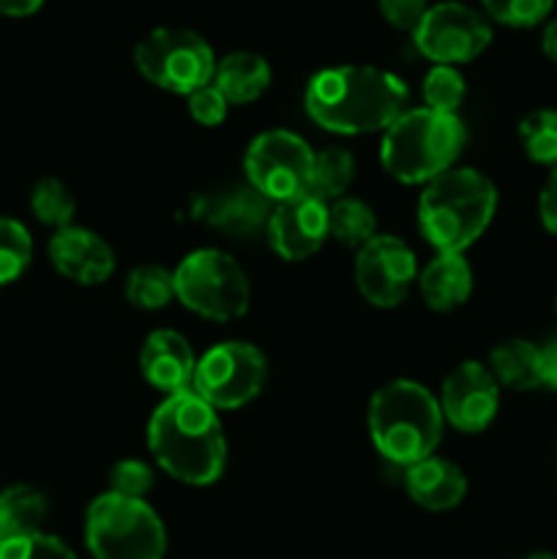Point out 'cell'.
Listing matches in <instances>:
<instances>
[{
    "instance_id": "7a4b0ae2",
    "label": "cell",
    "mask_w": 557,
    "mask_h": 559,
    "mask_svg": "<svg viewBox=\"0 0 557 559\" xmlns=\"http://www.w3.org/2000/svg\"><path fill=\"white\" fill-rule=\"evenodd\" d=\"M147 448L169 478L186 486H211L227 467V440L216 409L180 391L164 399L147 424Z\"/></svg>"
},
{
    "instance_id": "2e32d148",
    "label": "cell",
    "mask_w": 557,
    "mask_h": 559,
    "mask_svg": "<svg viewBox=\"0 0 557 559\" xmlns=\"http://www.w3.org/2000/svg\"><path fill=\"white\" fill-rule=\"evenodd\" d=\"M197 358L191 344L178 331H153L140 349V371L156 391H191Z\"/></svg>"
},
{
    "instance_id": "d6a6232c",
    "label": "cell",
    "mask_w": 557,
    "mask_h": 559,
    "mask_svg": "<svg viewBox=\"0 0 557 559\" xmlns=\"http://www.w3.org/2000/svg\"><path fill=\"white\" fill-rule=\"evenodd\" d=\"M227 109H229V102L222 96V91H218L213 82L189 96V115L200 126H218L224 118H227Z\"/></svg>"
},
{
    "instance_id": "484cf974",
    "label": "cell",
    "mask_w": 557,
    "mask_h": 559,
    "mask_svg": "<svg viewBox=\"0 0 557 559\" xmlns=\"http://www.w3.org/2000/svg\"><path fill=\"white\" fill-rule=\"evenodd\" d=\"M31 211L38 222L55 227V233H58V229L71 227L76 202L69 186L60 183L58 178H42L31 191Z\"/></svg>"
},
{
    "instance_id": "5b68a950",
    "label": "cell",
    "mask_w": 557,
    "mask_h": 559,
    "mask_svg": "<svg viewBox=\"0 0 557 559\" xmlns=\"http://www.w3.org/2000/svg\"><path fill=\"white\" fill-rule=\"evenodd\" d=\"M467 142V131L457 115L435 109H404L382 131L380 162L399 183H429L448 173Z\"/></svg>"
},
{
    "instance_id": "cb8c5ba5",
    "label": "cell",
    "mask_w": 557,
    "mask_h": 559,
    "mask_svg": "<svg viewBox=\"0 0 557 559\" xmlns=\"http://www.w3.org/2000/svg\"><path fill=\"white\" fill-rule=\"evenodd\" d=\"M355 178V158L342 147H328V151L315 153L309 175V194L320 197L322 202L342 200L344 191L349 189Z\"/></svg>"
},
{
    "instance_id": "9a60e30c",
    "label": "cell",
    "mask_w": 557,
    "mask_h": 559,
    "mask_svg": "<svg viewBox=\"0 0 557 559\" xmlns=\"http://www.w3.org/2000/svg\"><path fill=\"white\" fill-rule=\"evenodd\" d=\"M49 262L60 276L82 287L104 284L115 273V251L107 240L85 227H63L49 238Z\"/></svg>"
},
{
    "instance_id": "44dd1931",
    "label": "cell",
    "mask_w": 557,
    "mask_h": 559,
    "mask_svg": "<svg viewBox=\"0 0 557 559\" xmlns=\"http://www.w3.org/2000/svg\"><path fill=\"white\" fill-rule=\"evenodd\" d=\"M491 377L497 385H506L511 391H535L544 385L541 380V347L524 338H508L500 342L489 353Z\"/></svg>"
},
{
    "instance_id": "9c48e42d",
    "label": "cell",
    "mask_w": 557,
    "mask_h": 559,
    "mask_svg": "<svg viewBox=\"0 0 557 559\" xmlns=\"http://www.w3.org/2000/svg\"><path fill=\"white\" fill-rule=\"evenodd\" d=\"M268 360L249 342H218L197 360L191 391L213 409H238L265 388Z\"/></svg>"
},
{
    "instance_id": "ba28073f",
    "label": "cell",
    "mask_w": 557,
    "mask_h": 559,
    "mask_svg": "<svg viewBox=\"0 0 557 559\" xmlns=\"http://www.w3.org/2000/svg\"><path fill=\"white\" fill-rule=\"evenodd\" d=\"M137 71L156 87L178 96H191L211 85L216 55L211 44L186 27H156L134 49Z\"/></svg>"
},
{
    "instance_id": "8d00e7d4",
    "label": "cell",
    "mask_w": 557,
    "mask_h": 559,
    "mask_svg": "<svg viewBox=\"0 0 557 559\" xmlns=\"http://www.w3.org/2000/svg\"><path fill=\"white\" fill-rule=\"evenodd\" d=\"M44 5V0H0L3 16H31Z\"/></svg>"
},
{
    "instance_id": "4dcf8cb0",
    "label": "cell",
    "mask_w": 557,
    "mask_h": 559,
    "mask_svg": "<svg viewBox=\"0 0 557 559\" xmlns=\"http://www.w3.org/2000/svg\"><path fill=\"white\" fill-rule=\"evenodd\" d=\"M0 559H76V555L55 535L36 533L25 538L0 540Z\"/></svg>"
},
{
    "instance_id": "30bf717a",
    "label": "cell",
    "mask_w": 557,
    "mask_h": 559,
    "mask_svg": "<svg viewBox=\"0 0 557 559\" xmlns=\"http://www.w3.org/2000/svg\"><path fill=\"white\" fill-rule=\"evenodd\" d=\"M311 162H315V151L309 142L300 140L293 131L273 129L262 131L249 142L244 169L251 189L278 205L309 189Z\"/></svg>"
},
{
    "instance_id": "e0dca14e",
    "label": "cell",
    "mask_w": 557,
    "mask_h": 559,
    "mask_svg": "<svg viewBox=\"0 0 557 559\" xmlns=\"http://www.w3.org/2000/svg\"><path fill=\"white\" fill-rule=\"evenodd\" d=\"M271 213L273 202L251 186L224 191V194L202 202L200 207V218H205L213 229L233 235V238H251L260 229H265Z\"/></svg>"
},
{
    "instance_id": "7402d4cb",
    "label": "cell",
    "mask_w": 557,
    "mask_h": 559,
    "mask_svg": "<svg viewBox=\"0 0 557 559\" xmlns=\"http://www.w3.org/2000/svg\"><path fill=\"white\" fill-rule=\"evenodd\" d=\"M44 519H47V500L38 489L20 484L0 491V540L42 533Z\"/></svg>"
},
{
    "instance_id": "f1b7e54d",
    "label": "cell",
    "mask_w": 557,
    "mask_h": 559,
    "mask_svg": "<svg viewBox=\"0 0 557 559\" xmlns=\"http://www.w3.org/2000/svg\"><path fill=\"white\" fill-rule=\"evenodd\" d=\"M464 93H467L464 76L453 66H435L424 76L426 109H435V112L442 115H457V109L464 102Z\"/></svg>"
},
{
    "instance_id": "52a82bcc",
    "label": "cell",
    "mask_w": 557,
    "mask_h": 559,
    "mask_svg": "<svg viewBox=\"0 0 557 559\" xmlns=\"http://www.w3.org/2000/svg\"><path fill=\"white\" fill-rule=\"evenodd\" d=\"M175 298L205 320L229 322L249 311L251 289L244 267L218 249H197L175 267Z\"/></svg>"
},
{
    "instance_id": "d590c367",
    "label": "cell",
    "mask_w": 557,
    "mask_h": 559,
    "mask_svg": "<svg viewBox=\"0 0 557 559\" xmlns=\"http://www.w3.org/2000/svg\"><path fill=\"white\" fill-rule=\"evenodd\" d=\"M541 380L546 388L557 391V336L541 347Z\"/></svg>"
},
{
    "instance_id": "83f0119b",
    "label": "cell",
    "mask_w": 557,
    "mask_h": 559,
    "mask_svg": "<svg viewBox=\"0 0 557 559\" xmlns=\"http://www.w3.org/2000/svg\"><path fill=\"white\" fill-rule=\"evenodd\" d=\"M33 260V238L16 218L0 216V287L16 282Z\"/></svg>"
},
{
    "instance_id": "5bb4252c",
    "label": "cell",
    "mask_w": 557,
    "mask_h": 559,
    "mask_svg": "<svg viewBox=\"0 0 557 559\" xmlns=\"http://www.w3.org/2000/svg\"><path fill=\"white\" fill-rule=\"evenodd\" d=\"M268 243L282 260L304 262L315 257L328 240V202L320 197L304 194L273 205L268 218Z\"/></svg>"
},
{
    "instance_id": "ac0fdd59",
    "label": "cell",
    "mask_w": 557,
    "mask_h": 559,
    "mask_svg": "<svg viewBox=\"0 0 557 559\" xmlns=\"http://www.w3.org/2000/svg\"><path fill=\"white\" fill-rule=\"evenodd\" d=\"M404 486H407L410 500L426 511H451L467 495V478L462 467L437 456L407 467Z\"/></svg>"
},
{
    "instance_id": "4316f807",
    "label": "cell",
    "mask_w": 557,
    "mask_h": 559,
    "mask_svg": "<svg viewBox=\"0 0 557 559\" xmlns=\"http://www.w3.org/2000/svg\"><path fill=\"white\" fill-rule=\"evenodd\" d=\"M519 140L530 162L557 167V109H535L519 123Z\"/></svg>"
},
{
    "instance_id": "836d02e7",
    "label": "cell",
    "mask_w": 557,
    "mask_h": 559,
    "mask_svg": "<svg viewBox=\"0 0 557 559\" xmlns=\"http://www.w3.org/2000/svg\"><path fill=\"white\" fill-rule=\"evenodd\" d=\"M380 5V14L386 16L388 25L399 27V31L413 33L418 27V22L424 20L429 3L426 0H377Z\"/></svg>"
},
{
    "instance_id": "7c38bea8",
    "label": "cell",
    "mask_w": 557,
    "mask_h": 559,
    "mask_svg": "<svg viewBox=\"0 0 557 559\" xmlns=\"http://www.w3.org/2000/svg\"><path fill=\"white\" fill-rule=\"evenodd\" d=\"M418 276L413 249L396 235H375L355 260L358 293L377 309H396Z\"/></svg>"
},
{
    "instance_id": "f35d334b",
    "label": "cell",
    "mask_w": 557,
    "mask_h": 559,
    "mask_svg": "<svg viewBox=\"0 0 557 559\" xmlns=\"http://www.w3.org/2000/svg\"><path fill=\"white\" fill-rule=\"evenodd\" d=\"M528 559H557L555 555H546V551H538V555H530Z\"/></svg>"
},
{
    "instance_id": "4fadbf2b",
    "label": "cell",
    "mask_w": 557,
    "mask_h": 559,
    "mask_svg": "<svg viewBox=\"0 0 557 559\" xmlns=\"http://www.w3.org/2000/svg\"><path fill=\"white\" fill-rule=\"evenodd\" d=\"M437 402L446 424L464 435H478L500 409V385L486 366L467 360L446 377Z\"/></svg>"
},
{
    "instance_id": "3957f363",
    "label": "cell",
    "mask_w": 557,
    "mask_h": 559,
    "mask_svg": "<svg viewBox=\"0 0 557 559\" xmlns=\"http://www.w3.org/2000/svg\"><path fill=\"white\" fill-rule=\"evenodd\" d=\"M497 211V189L484 173L451 167L424 186L418 200V227L437 254H464Z\"/></svg>"
},
{
    "instance_id": "6da1fadb",
    "label": "cell",
    "mask_w": 557,
    "mask_h": 559,
    "mask_svg": "<svg viewBox=\"0 0 557 559\" xmlns=\"http://www.w3.org/2000/svg\"><path fill=\"white\" fill-rule=\"evenodd\" d=\"M410 91L396 74L377 66H333L306 85V112L333 134L386 131L407 109Z\"/></svg>"
},
{
    "instance_id": "d6986e66",
    "label": "cell",
    "mask_w": 557,
    "mask_h": 559,
    "mask_svg": "<svg viewBox=\"0 0 557 559\" xmlns=\"http://www.w3.org/2000/svg\"><path fill=\"white\" fill-rule=\"evenodd\" d=\"M418 287L431 311H453L473 293V271L464 254H437L420 271Z\"/></svg>"
},
{
    "instance_id": "74e56055",
    "label": "cell",
    "mask_w": 557,
    "mask_h": 559,
    "mask_svg": "<svg viewBox=\"0 0 557 559\" xmlns=\"http://www.w3.org/2000/svg\"><path fill=\"white\" fill-rule=\"evenodd\" d=\"M541 49H544V55L552 60V63H557V20H552L549 25L544 27V36H541Z\"/></svg>"
},
{
    "instance_id": "603a6c76",
    "label": "cell",
    "mask_w": 557,
    "mask_h": 559,
    "mask_svg": "<svg viewBox=\"0 0 557 559\" xmlns=\"http://www.w3.org/2000/svg\"><path fill=\"white\" fill-rule=\"evenodd\" d=\"M377 235V218L366 202L355 197H342V200L328 205V238L339 240L349 249H364Z\"/></svg>"
},
{
    "instance_id": "ffe728a7",
    "label": "cell",
    "mask_w": 557,
    "mask_h": 559,
    "mask_svg": "<svg viewBox=\"0 0 557 559\" xmlns=\"http://www.w3.org/2000/svg\"><path fill=\"white\" fill-rule=\"evenodd\" d=\"M213 85L229 104H251L271 85V66L262 55L229 52L216 63Z\"/></svg>"
},
{
    "instance_id": "d4e9b609",
    "label": "cell",
    "mask_w": 557,
    "mask_h": 559,
    "mask_svg": "<svg viewBox=\"0 0 557 559\" xmlns=\"http://www.w3.org/2000/svg\"><path fill=\"white\" fill-rule=\"evenodd\" d=\"M126 298L142 311H158L175 298V276L162 265H140L126 278Z\"/></svg>"
},
{
    "instance_id": "277c9868",
    "label": "cell",
    "mask_w": 557,
    "mask_h": 559,
    "mask_svg": "<svg viewBox=\"0 0 557 559\" xmlns=\"http://www.w3.org/2000/svg\"><path fill=\"white\" fill-rule=\"evenodd\" d=\"M442 426L440 402L420 382L393 380L369 402L371 442L382 459L402 467H413L435 453Z\"/></svg>"
},
{
    "instance_id": "1f68e13d",
    "label": "cell",
    "mask_w": 557,
    "mask_h": 559,
    "mask_svg": "<svg viewBox=\"0 0 557 559\" xmlns=\"http://www.w3.org/2000/svg\"><path fill=\"white\" fill-rule=\"evenodd\" d=\"M153 486V469L147 467L140 459H123L112 467L109 473V491L120 497H134V500H142V497L151 491Z\"/></svg>"
},
{
    "instance_id": "8fae6325",
    "label": "cell",
    "mask_w": 557,
    "mask_h": 559,
    "mask_svg": "<svg viewBox=\"0 0 557 559\" xmlns=\"http://www.w3.org/2000/svg\"><path fill=\"white\" fill-rule=\"evenodd\" d=\"M415 49L437 66L470 63L491 44V25L481 11L459 0H442L426 9L413 31Z\"/></svg>"
},
{
    "instance_id": "e575fe53",
    "label": "cell",
    "mask_w": 557,
    "mask_h": 559,
    "mask_svg": "<svg viewBox=\"0 0 557 559\" xmlns=\"http://www.w3.org/2000/svg\"><path fill=\"white\" fill-rule=\"evenodd\" d=\"M538 216L541 224H544L552 235H557V167L552 169L549 180H546L544 189H541Z\"/></svg>"
},
{
    "instance_id": "f546056e",
    "label": "cell",
    "mask_w": 557,
    "mask_h": 559,
    "mask_svg": "<svg viewBox=\"0 0 557 559\" xmlns=\"http://www.w3.org/2000/svg\"><path fill=\"white\" fill-rule=\"evenodd\" d=\"M486 16L508 27H535L549 16L555 0H481Z\"/></svg>"
},
{
    "instance_id": "8992f818",
    "label": "cell",
    "mask_w": 557,
    "mask_h": 559,
    "mask_svg": "<svg viewBox=\"0 0 557 559\" xmlns=\"http://www.w3.org/2000/svg\"><path fill=\"white\" fill-rule=\"evenodd\" d=\"M85 544L93 559H164L167 530L145 500L107 491L87 508Z\"/></svg>"
}]
</instances>
